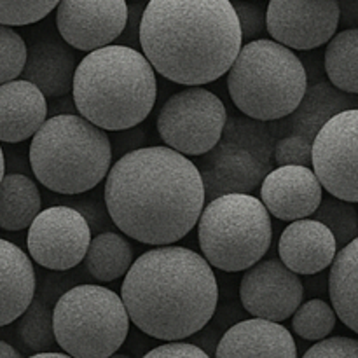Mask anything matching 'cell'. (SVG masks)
Returning <instances> with one entry per match:
<instances>
[{
	"instance_id": "cell-26",
	"label": "cell",
	"mask_w": 358,
	"mask_h": 358,
	"mask_svg": "<svg viewBox=\"0 0 358 358\" xmlns=\"http://www.w3.org/2000/svg\"><path fill=\"white\" fill-rule=\"evenodd\" d=\"M324 69L332 86L358 94V28L336 31L325 48Z\"/></svg>"
},
{
	"instance_id": "cell-16",
	"label": "cell",
	"mask_w": 358,
	"mask_h": 358,
	"mask_svg": "<svg viewBox=\"0 0 358 358\" xmlns=\"http://www.w3.org/2000/svg\"><path fill=\"white\" fill-rule=\"evenodd\" d=\"M205 156L198 170L205 184L206 201L234 192L250 194L271 170V164L262 163L248 150L224 140H220Z\"/></svg>"
},
{
	"instance_id": "cell-1",
	"label": "cell",
	"mask_w": 358,
	"mask_h": 358,
	"mask_svg": "<svg viewBox=\"0 0 358 358\" xmlns=\"http://www.w3.org/2000/svg\"><path fill=\"white\" fill-rule=\"evenodd\" d=\"M105 208L122 234L145 245H173L198 224L205 184L198 166L166 145L119 157L103 187Z\"/></svg>"
},
{
	"instance_id": "cell-34",
	"label": "cell",
	"mask_w": 358,
	"mask_h": 358,
	"mask_svg": "<svg viewBox=\"0 0 358 358\" xmlns=\"http://www.w3.org/2000/svg\"><path fill=\"white\" fill-rule=\"evenodd\" d=\"M241 38L247 42L255 41L266 31V7L255 3V0H234Z\"/></svg>"
},
{
	"instance_id": "cell-37",
	"label": "cell",
	"mask_w": 358,
	"mask_h": 358,
	"mask_svg": "<svg viewBox=\"0 0 358 358\" xmlns=\"http://www.w3.org/2000/svg\"><path fill=\"white\" fill-rule=\"evenodd\" d=\"M143 9H145V3L143 2L128 3V20H126V27L117 38V41H121L122 45H129V48L140 45V23H142Z\"/></svg>"
},
{
	"instance_id": "cell-29",
	"label": "cell",
	"mask_w": 358,
	"mask_h": 358,
	"mask_svg": "<svg viewBox=\"0 0 358 358\" xmlns=\"http://www.w3.org/2000/svg\"><path fill=\"white\" fill-rule=\"evenodd\" d=\"M311 219L318 220L331 229L338 248L346 247L358 236V212L353 203L345 201V199L334 198L331 194L325 196Z\"/></svg>"
},
{
	"instance_id": "cell-39",
	"label": "cell",
	"mask_w": 358,
	"mask_h": 358,
	"mask_svg": "<svg viewBox=\"0 0 358 358\" xmlns=\"http://www.w3.org/2000/svg\"><path fill=\"white\" fill-rule=\"evenodd\" d=\"M0 358H21V355L14 346L0 339Z\"/></svg>"
},
{
	"instance_id": "cell-24",
	"label": "cell",
	"mask_w": 358,
	"mask_h": 358,
	"mask_svg": "<svg viewBox=\"0 0 358 358\" xmlns=\"http://www.w3.org/2000/svg\"><path fill=\"white\" fill-rule=\"evenodd\" d=\"M42 208L37 184L23 173L3 175L0 180V229H28Z\"/></svg>"
},
{
	"instance_id": "cell-32",
	"label": "cell",
	"mask_w": 358,
	"mask_h": 358,
	"mask_svg": "<svg viewBox=\"0 0 358 358\" xmlns=\"http://www.w3.org/2000/svg\"><path fill=\"white\" fill-rule=\"evenodd\" d=\"M59 0H0V23L27 27L44 20Z\"/></svg>"
},
{
	"instance_id": "cell-35",
	"label": "cell",
	"mask_w": 358,
	"mask_h": 358,
	"mask_svg": "<svg viewBox=\"0 0 358 358\" xmlns=\"http://www.w3.org/2000/svg\"><path fill=\"white\" fill-rule=\"evenodd\" d=\"M303 358H358V339L336 336L311 346Z\"/></svg>"
},
{
	"instance_id": "cell-11",
	"label": "cell",
	"mask_w": 358,
	"mask_h": 358,
	"mask_svg": "<svg viewBox=\"0 0 358 358\" xmlns=\"http://www.w3.org/2000/svg\"><path fill=\"white\" fill-rule=\"evenodd\" d=\"M91 227L77 208L66 205L41 210L28 226V255L51 271H69L86 257Z\"/></svg>"
},
{
	"instance_id": "cell-42",
	"label": "cell",
	"mask_w": 358,
	"mask_h": 358,
	"mask_svg": "<svg viewBox=\"0 0 358 358\" xmlns=\"http://www.w3.org/2000/svg\"><path fill=\"white\" fill-rule=\"evenodd\" d=\"M107 358H131V357L126 355V353H117V352H115V353H112V355H108Z\"/></svg>"
},
{
	"instance_id": "cell-7",
	"label": "cell",
	"mask_w": 358,
	"mask_h": 358,
	"mask_svg": "<svg viewBox=\"0 0 358 358\" xmlns=\"http://www.w3.org/2000/svg\"><path fill=\"white\" fill-rule=\"evenodd\" d=\"M196 226L203 257L220 271H245L271 247V215L261 199L248 192L210 199Z\"/></svg>"
},
{
	"instance_id": "cell-36",
	"label": "cell",
	"mask_w": 358,
	"mask_h": 358,
	"mask_svg": "<svg viewBox=\"0 0 358 358\" xmlns=\"http://www.w3.org/2000/svg\"><path fill=\"white\" fill-rule=\"evenodd\" d=\"M142 358H212L199 346L182 341H166L147 352Z\"/></svg>"
},
{
	"instance_id": "cell-13",
	"label": "cell",
	"mask_w": 358,
	"mask_h": 358,
	"mask_svg": "<svg viewBox=\"0 0 358 358\" xmlns=\"http://www.w3.org/2000/svg\"><path fill=\"white\" fill-rule=\"evenodd\" d=\"M240 299L245 311L254 318L282 324L303 303L304 285L299 275L290 271L280 259H261L245 269Z\"/></svg>"
},
{
	"instance_id": "cell-2",
	"label": "cell",
	"mask_w": 358,
	"mask_h": 358,
	"mask_svg": "<svg viewBox=\"0 0 358 358\" xmlns=\"http://www.w3.org/2000/svg\"><path fill=\"white\" fill-rule=\"evenodd\" d=\"M243 45L231 0H149L140 49L171 83L203 86L227 73Z\"/></svg>"
},
{
	"instance_id": "cell-30",
	"label": "cell",
	"mask_w": 358,
	"mask_h": 358,
	"mask_svg": "<svg viewBox=\"0 0 358 358\" xmlns=\"http://www.w3.org/2000/svg\"><path fill=\"white\" fill-rule=\"evenodd\" d=\"M338 315L332 304L324 299L301 303L292 315V331L304 341H322L334 331Z\"/></svg>"
},
{
	"instance_id": "cell-20",
	"label": "cell",
	"mask_w": 358,
	"mask_h": 358,
	"mask_svg": "<svg viewBox=\"0 0 358 358\" xmlns=\"http://www.w3.org/2000/svg\"><path fill=\"white\" fill-rule=\"evenodd\" d=\"M76 69V52L63 38H42L28 48L21 77L35 84L45 98H62L72 93Z\"/></svg>"
},
{
	"instance_id": "cell-38",
	"label": "cell",
	"mask_w": 358,
	"mask_h": 358,
	"mask_svg": "<svg viewBox=\"0 0 358 358\" xmlns=\"http://www.w3.org/2000/svg\"><path fill=\"white\" fill-rule=\"evenodd\" d=\"M339 27L358 28V0H338Z\"/></svg>"
},
{
	"instance_id": "cell-18",
	"label": "cell",
	"mask_w": 358,
	"mask_h": 358,
	"mask_svg": "<svg viewBox=\"0 0 358 358\" xmlns=\"http://www.w3.org/2000/svg\"><path fill=\"white\" fill-rule=\"evenodd\" d=\"M213 358H297V346L278 322L250 318L224 332Z\"/></svg>"
},
{
	"instance_id": "cell-9",
	"label": "cell",
	"mask_w": 358,
	"mask_h": 358,
	"mask_svg": "<svg viewBox=\"0 0 358 358\" xmlns=\"http://www.w3.org/2000/svg\"><path fill=\"white\" fill-rule=\"evenodd\" d=\"M227 110L224 101L201 86L171 94L157 115L164 145L184 156H205L222 138Z\"/></svg>"
},
{
	"instance_id": "cell-8",
	"label": "cell",
	"mask_w": 358,
	"mask_h": 358,
	"mask_svg": "<svg viewBox=\"0 0 358 358\" xmlns=\"http://www.w3.org/2000/svg\"><path fill=\"white\" fill-rule=\"evenodd\" d=\"M121 296L101 285H77L52 308L56 345L73 358H107L119 352L129 332Z\"/></svg>"
},
{
	"instance_id": "cell-3",
	"label": "cell",
	"mask_w": 358,
	"mask_h": 358,
	"mask_svg": "<svg viewBox=\"0 0 358 358\" xmlns=\"http://www.w3.org/2000/svg\"><path fill=\"white\" fill-rule=\"evenodd\" d=\"M121 299L129 322L161 341H182L208 325L219 304V285L203 255L161 245L133 261Z\"/></svg>"
},
{
	"instance_id": "cell-5",
	"label": "cell",
	"mask_w": 358,
	"mask_h": 358,
	"mask_svg": "<svg viewBox=\"0 0 358 358\" xmlns=\"http://www.w3.org/2000/svg\"><path fill=\"white\" fill-rule=\"evenodd\" d=\"M30 166L48 191L76 196L105 180L112 166V142L105 129L77 114L45 119L31 136Z\"/></svg>"
},
{
	"instance_id": "cell-21",
	"label": "cell",
	"mask_w": 358,
	"mask_h": 358,
	"mask_svg": "<svg viewBox=\"0 0 358 358\" xmlns=\"http://www.w3.org/2000/svg\"><path fill=\"white\" fill-rule=\"evenodd\" d=\"M37 278L30 255L0 238V327L16 322L35 297Z\"/></svg>"
},
{
	"instance_id": "cell-40",
	"label": "cell",
	"mask_w": 358,
	"mask_h": 358,
	"mask_svg": "<svg viewBox=\"0 0 358 358\" xmlns=\"http://www.w3.org/2000/svg\"><path fill=\"white\" fill-rule=\"evenodd\" d=\"M30 358H73L70 355H66L65 352L63 353H56V352H42V353H35Z\"/></svg>"
},
{
	"instance_id": "cell-28",
	"label": "cell",
	"mask_w": 358,
	"mask_h": 358,
	"mask_svg": "<svg viewBox=\"0 0 358 358\" xmlns=\"http://www.w3.org/2000/svg\"><path fill=\"white\" fill-rule=\"evenodd\" d=\"M220 140L233 143V145L240 147L243 150H248L257 159H261L262 163L271 164L275 142H273V135L264 121L252 119L248 115L227 119Z\"/></svg>"
},
{
	"instance_id": "cell-15",
	"label": "cell",
	"mask_w": 358,
	"mask_h": 358,
	"mask_svg": "<svg viewBox=\"0 0 358 358\" xmlns=\"http://www.w3.org/2000/svg\"><path fill=\"white\" fill-rule=\"evenodd\" d=\"M324 198V187L313 168L285 164L269 170L261 182V201L269 215L278 220L306 219L315 213Z\"/></svg>"
},
{
	"instance_id": "cell-12",
	"label": "cell",
	"mask_w": 358,
	"mask_h": 358,
	"mask_svg": "<svg viewBox=\"0 0 358 358\" xmlns=\"http://www.w3.org/2000/svg\"><path fill=\"white\" fill-rule=\"evenodd\" d=\"M338 28V0H269L266 7V31L292 51L325 45Z\"/></svg>"
},
{
	"instance_id": "cell-19",
	"label": "cell",
	"mask_w": 358,
	"mask_h": 358,
	"mask_svg": "<svg viewBox=\"0 0 358 358\" xmlns=\"http://www.w3.org/2000/svg\"><path fill=\"white\" fill-rule=\"evenodd\" d=\"M48 119V100L35 84L14 79L0 84V142L31 138Z\"/></svg>"
},
{
	"instance_id": "cell-31",
	"label": "cell",
	"mask_w": 358,
	"mask_h": 358,
	"mask_svg": "<svg viewBox=\"0 0 358 358\" xmlns=\"http://www.w3.org/2000/svg\"><path fill=\"white\" fill-rule=\"evenodd\" d=\"M27 42L9 24L0 23V84L17 79L27 62Z\"/></svg>"
},
{
	"instance_id": "cell-10",
	"label": "cell",
	"mask_w": 358,
	"mask_h": 358,
	"mask_svg": "<svg viewBox=\"0 0 358 358\" xmlns=\"http://www.w3.org/2000/svg\"><path fill=\"white\" fill-rule=\"evenodd\" d=\"M311 168L331 196L358 203V108L329 119L311 143Z\"/></svg>"
},
{
	"instance_id": "cell-4",
	"label": "cell",
	"mask_w": 358,
	"mask_h": 358,
	"mask_svg": "<svg viewBox=\"0 0 358 358\" xmlns=\"http://www.w3.org/2000/svg\"><path fill=\"white\" fill-rule=\"evenodd\" d=\"M72 98L79 115L105 131L135 128L156 105V70L138 49L105 45L80 59Z\"/></svg>"
},
{
	"instance_id": "cell-23",
	"label": "cell",
	"mask_w": 358,
	"mask_h": 358,
	"mask_svg": "<svg viewBox=\"0 0 358 358\" xmlns=\"http://www.w3.org/2000/svg\"><path fill=\"white\" fill-rule=\"evenodd\" d=\"M329 296L339 320L358 334V236L339 248L332 261Z\"/></svg>"
},
{
	"instance_id": "cell-25",
	"label": "cell",
	"mask_w": 358,
	"mask_h": 358,
	"mask_svg": "<svg viewBox=\"0 0 358 358\" xmlns=\"http://www.w3.org/2000/svg\"><path fill=\"white\" fill-rule=\"evenodd\" d=\"M133 248L122 234L105 231L91 238L84 264L98 282H115L129 271L133 264Z\"/></svg>"
},
{
	"instance_id": "cell-33",
	"label": "cell",
	"mask_w": 358,
	"mask_h": 358,
	"mask_svg": "<svg viewBox=\"0 0 358 358\" xmlns=\"http://www.w3.org/2000/svg\"><path fill=\"white\" fill-rule=\"evenodd\" d=\"M311 143L304 136L287 135L280 138L273 147V159L276 164L285 166V164H303L311 166Z\"/></svg>"
},
{
	"instance_id": "cell-41",
	"label": "cell",
	"mask_w": 358,
	"mask_h": 358,
	"mask_svg": "<svg viewBox=\"0 0 358 358\" xmlns=\"http://www.w3.org/2000/svg\"><path fill=\"white\" fill-rule=\"evenodd\" d=\"M3 175H6V157H3V150L0 147V180L3 178Z\"/></svg>"
},
{
	"instance_id": "cell-6",
	"label": "cell",
	"mask_w": 358,
	"mask_h": 358,
	"mask_svg": "<svg viewBox=\"0 0 358 358\" xmlns=\"http://www.w3.org/2000/svg\"><path fill=\"white\" fill-rule=\"evenodd\" d=\"M308 90V72L292 49L273 38L241 45L227 70V91L243 115L259 121L285 119Z\"/></svg>"
},
{
	"instance_id": "cell-22",
	"label": "cell",
	"mask_w": 358,
	"mask_h": 358,
	"mask_svg": "<svg viewBox=\"0 0 358 358\" xmlns=\"http://www.w3.org/2000/svg\"><path fill=\"white\" fill-rule=\"evenodd\" d=\"M352 107V98L348 94L339 91L327 80H322L308 86L301 103L289 115V129L292 135L304 136L313 142L317 133L329 119Z\"/></svg>"
},
{
	"instance_id": "cell-27",
	"label": "cell",
	"mask_w": 358,
	"mask_h": 358,
	"mask_svg": "<svg viewBox=\"0 0 358 358\" xmlns=\"http://www.w3.org/2000/svg\"><path fill=\"white\" fill-rule=\"evenodd\" d=\"M16 334L30 352H52L56 345L52 310L42 297H34L24 313L17 318Z\"/></svg>"
},
{
	"instance_id": "cell-17",
	"label": "cell",
	"mask_w": 358,
	"mask_h": 358,
	"mask_svg": "<svg viewBox=\"0 0 358 358\" xmlns=\"http://www.w3.org/2000/svg\"><path fill=\"white\" fill-rule=\"evenodd\" d=\"M338 250L331 229L310 217L292 220L278 241L280 261L290 271L304 276L318 275L331 268Z\"/></svg>"
},
{
	"instance_id": "cell-14",
	"label": "cell",
	"mask_w": 358,
	"mask_h": 358,
	"mask_svg": "<svg viewBox=\"0 0 358 358\" xmlns=\"http://www.w3.org/2000/svg\"><path fill=\"white\" fill-rule=\"evenodd\" d=\"M128 20L126 0H59L56 28L63 41L79 51L114 44Z\"/></svg>"
}]
</instances>
